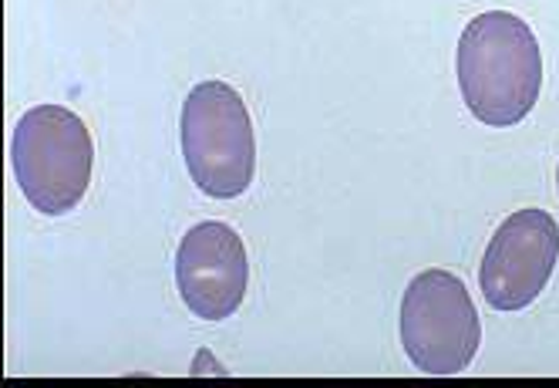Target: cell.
Segmentation results:
<instances>
[{"label": "cell", "mask_w": 559, "mask_h": 388, "mask_svg": "<svg viewBox=\"0 0 559 388\" xmlns=\"http://www.w3.org/2000/svg\"><path fill=\"white\" fill-rule=\"evenodd\" d=\"M465 108L483 126L509 129L536 108L543 55L536 31L509 11H486L465 24L455 51Z\"/></svg>", "instance_id": "6da1fadb"}, {"label": "cell", "mask_w": 559, "mask_h": 388, "mask_svg": "<svg viewBox=\"0 0 559 388\" xmlns=\"http://www.w3.org/2000/svg\"><path fill=\"white\" fill-rule=\"evenodd\" d=\"M11 166L24 200L37 213L64 216L85 200L92 183V132L64 105H34L14 126Z\"/></svg>", "instance_id": "7a4b0ae2"}, {"label": "cell", "mask_w": 559, "mask_h": 388, "mask_svg": "<svg viewBox=\"0 0 559 388\" xmlns=\"http://www.w3.org/2000/svg\"><path fill=\"white\" fill-rule=\"evenodd\" d=\"M182 160L199 186L213 200L243 197L257 173V136L250 108L226 82H199L186 95L182 119Z\"/></svg>", "instance_id": "3957f363"}, {"label": "cell", "mask_w": 559, "mask_h": 388, "mask_svg": "<svg viewBox=\"0 0 559 388\" xmlns=\"http://www.w3.org/2000/svg\"><path fill=\"white\" fill-rule=\"evenodd\" d=\"M397 331L412 365L435 378L462 375L483 344V321L468 287L442 267H428L408 281Z\"/></svg>", "instance_id": "277c9868"}, {"label": "cell", "mask_w": 559, "mask_h": 388, "mask_svg": "<svg viewBox=\"0 0 559 388\" xmlns=\"http://www.w3.org/2000/svg\"><path fill=\"white\" fill-rule=\"evenodd\" d=\"M559 260V223L546 210H519L499 223L478 267L492 310H523L549 284Z\"/></svg>", "instance_id": "5b68a950"}, {"label": "cell", "mask_w": 559, "mask_h": 388, "mask_svg": "<svg viewBox=\"0 0 559 388\" xmlns=\"http://www.w3.org/2000/svg\"><path fill=\"white\" fill-rule=\"evenodd\" d=\"M176 287L195 318H233L250 287V257L243 237L219 220L192 226L176 250Z\"/></svg>", "instance_id": "8992f818"}, {"label": "cell", "mask_w": 559, "mask_h": 388, "mask_svg": "<svg viewBox=\"0 0 559 388\" xmlns=\"http://www.w3.org/2000/svg\"><path fill=\"white\" fill-rule=\"evenodd\" d=\"M556 189H559V166H556Z\"/></svg>", "instance_id": "52a82bcc"}]
</instances>
